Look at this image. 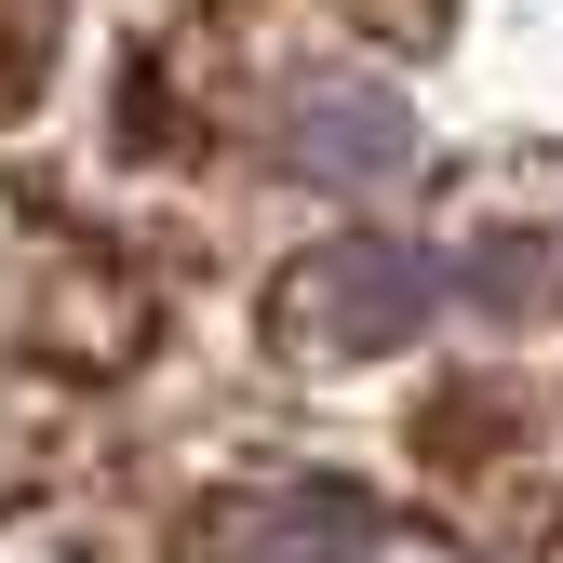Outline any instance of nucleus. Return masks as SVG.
I'll return each instance as SVG.
<instances>
[{
	"mask_svg": "<svg viewBox=\"0 0 563 563\" xmlns=\"http://www.w3.org/2000/svg\"><path fill=\"white\" fill-rule=\"evenodd\" d=\"M309 134H282V162H309V175H402V108L389 95H296Z\"/></svg>",
	"mask_w": 563,
	"mask_h": 563,
	"instance_id": "3",
	"label": "nucleus"
},
{
	"mask_svg": "<svg viewBox=\"0 0 563 563\" xmlns=\"http://www.w3.org/2000/svg\"><path fill=\"white\" fill-rule=\"evenodd\" d=\"M443 296H470L456 255L402 242V229H335V242H309L296 268L268 282V335L296 349V363H349V349H402V335H430Z\"/></svg>",
	"mask_w": 563,
	"mask_h": 563,
	"instance_id": "1",
	"label": "nucleus"
},
{
	"mask_svg": "<svg viewBox=\"0 0 563 563\" xmlns=\"http://www.w3.org/2000/svg\"><path fill=\"white\" fill-rule=\"evenodd\" d=\"M175 550L188 563H363L376 550V497L282 470V483H242V497H201Z\"/></svg>",
	"mask_w": 563,
	"mask_h": 563,
	"instance_id": "2",
	"label": "nucleus"
},
{
	"mask_svg": "<svg viewBox=\"0 0 563 563\" xmlns=\"http://www.w3.org/2000/svg\"><path fill=\"white\" fill-rule=\"evenodd\" d=\"M335 14H363V27H389V41H430L456 0H335Z\"/></svg>",
	"mask_w": 563,
	"mask_h": 563,
	"instance_id": "5",
	"label": "nucleus"
},
{
	"mask_svg": "<svg viewBox=\"0 0 563 563\" xmlns=\"http://www.w3.org/2000/svg\"><path fill=\"white\" fill-rule=\"evenodd\" d=\"M54 41H67V0H0V121L54 81Z\"/></svg>",
	"mask_w": 563,
	"mask_h": 563,
	"instance_id": "4",
	"label": "nucleus"
}]
</instances>
